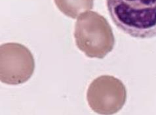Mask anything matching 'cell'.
Listing matches in <instances>:
<instances>
[{"label": "cell", "instance_id": "6da1fadb", "mask_svg": "<svg viewBox=\"0 0 156 115\" xmlns=\"http://www.w3.org/2000/svg\"><path fill=\"white\" fill-rule=\"evenodd\" d=\"M108 13L119 30L133 38L156 36V0H106Z\"/></svg>", "mask_w": 156, "mask_h": 115}, {"label": "cell", "instance_id": "7a4b0ae2", "mask_svg": "<svg viewBox=\"0 0 156 115\" xmlns=\"http://www.w3.org/2000/svg\"><path fill=\"white\" fill-rule=\"evenodd\" d=\"M76 46L89 58L104 59L114 47L115 38L110 24L95 11H85L75 24Z\"/></svg>", "mask_w": 156, "mask_h": 115}, {"label": "cell", "instance_id": "3957f363", "mask_svg": "<svg viewBox=\"0 0 156 115\" xmlns=\"http://www.w3.org/2000/svg\"><path fill=\"white\" fill-rule=\"evenodd\" d=\"M35 70L32 52L19 43H6L0 47V80L7 85L16 86L28 81Z\"/></svg>", "mask_w": 156, "mask_h": 115}, {"label": "cell", "instance_id": "277c9868", "mask_svg": "<svg viewBox=\"0 0 156 115\" xmlns=\"http://www.w3.org/2000/svg\"><path fill=\"white\" fill-rule=\"evenodd\" d=\"M87 99L90 109L96 113L114 114L119 111L126 102V87L118 78L103 75L90 83Z\"/></svg>", "mask_w": 156, "mask_h": 115}, {"label": "cell", "instance_id": "5b68a950", "mask_svg": "<svg viewBox=\"0 0 156 115\" xmlns=\"http://www.w3.org/2000/svg\"><path fill=\"white\" fill-rule=\"evenodd\" d=\"M54 2L60 12L73 19L94 6V0H54Z\"/></svg>", "mask_w": 156, "mask_h": 115}]
</instances>
